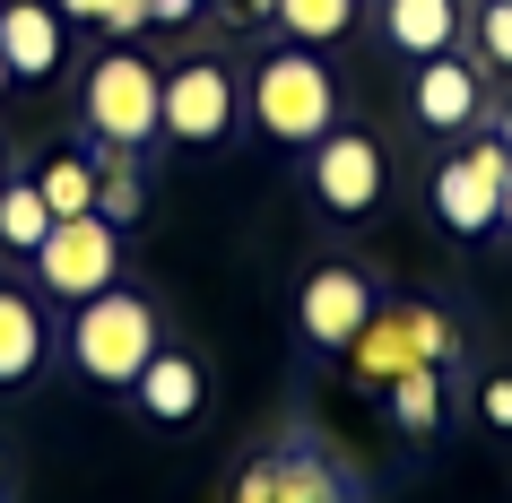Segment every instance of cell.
I'll list each match as a JSON object with an SVG mask.
<instances>
[{
    "label": "cell",
    "instance_id": "cell-4",
    "mask_svg": "<svg viewBox=\"0 0 512 503\" xmlns=\"http://www.w3.org/2000/svg\"><path fill=\"white\" fill-rule=\"evenodd\" d=\"M252 122L270 139H287V148H304V139H322L339 122V79L313 53H270L261 79H252Z\"/></svg>",
    "mask_w": 512,
    "mask_h": 503
},
{
    "label": "cell",
    "instance_id": "cell-5",
    "mask_svg": "<svg viewBox=\"0 0 512 503\" xmlns=\"http://www.w3.org/2000/svg\"><path fill=\"white\" fill-rule=\"evenodd\" d=\"M113 269H122V226H105V217H53V235L35 243V278L53 295H70V304H87V295L113 287Z\"/></svg>",
    "mask_w": 512,
    "mask_h": 503
},
{
    "label": "cell",
    "instance_id": "cell-11",
    "mask_svg": "<svg viewBox=\"0 0 512 503\" xmlns=\"http://www.w3.org/2000/svg\"><path fill=\"white\" fill-rule=\"evenodd\" d=\"M61 18L53 0H0V61H9V79H27V87H44L61 70Z\"/></svg>",
    "mask_w": 512,
    "mask_h": 503
},
{
    "label": "cell",
    "instance_id": "cell-7",
    "mask_svg": "<svg viewBox=\"0 0 512 503\" xmlns=\"http://www.w3.org/2000/svg\"><path fill=\"white\" fill-rule=\"evenodd\" d=\"M296 321H304V339H313V347L348 356V347H356V330L374 321V287H365V269H348V261L313 269V278H304V304H296Z\"/></svg>",
    "mask_w": 512,
    "mask_h": 503
},
{
    "label": "cell",
    "instance_id": "cell-23",
    "mask_svg": "<svg viewBox=\"0 0 512 503\" xmlns=\"http://www.w3.org/2000/svg\"><path fill=\"white\" fill-rule=\"evenodd\" d=\"M148 18H165V27H183V18H200V0H148Z\"/></svg>",
    "mask_w": 512,
    "mask_h": 503
},
{
    "label": "cell",
    "instance_id": "cell-20",
    "mask_svg": "<svg viewBox=\"0 0 512 503\" xmlns=\"http://www.w3.org/2000/svg\"><path fill=\"white\" fill-rule=\"evenodd\" d=\"M478 53L495 61V70H512V0H486L478 9Z\"/></svg>",
    "mask_w": 512,
    "mask_h": 503
},
{
    "label": "cell",
    "instance_id": "cell-28",
    "mask_svg": "<svg viewBox=\"0 0 512 503\" xmlns=\"http://www.w3.org/2000/svg\"><path fill=\"white\" fill-rule=\"evenodd\" d=\"M0 87H9V61H0Z\"/></svg>",
    "mask_w": 512,
    "mask_h": 503
},
{
    "label": "cell",
    "instance_id": "cell-9",
    "mask_svg": "<svg viewBox=\"0 0 512 503\" xmlns=\"http://www.w3.org/2000/svg\"><path fill=\"white\" fill-rule=\"evenodd\" d=\"M226 122H235V79H226L217 61H183V70L165 79V139L209 148Z\"/></svg>",
    "mask_w": 512,
    "mask_h": 503
},
{
    "label": "cell",
    "instance_id": "cell-10",
    "mask_svg": "<svg viewBox=\"0 0 512 503\" xmlns=\"http://www.w3.org/2000/svg\"><path fill=\"white\" fill-rule=\"evenodd\" d=\"M226 503H356V486L322 460H296V451H261L252 469L235 477Z\"/></svg>",
    "mask_w": 512,
    "mask_h": 503
},
{
    "label": "cell",
    "instance_id": "cell-17",
    "mask_svg": "<svg viewBox=\"0 0 512 503\" xmlns=\"http://www.w3.org/2000/svg\"><path fill=\"white\" fill-rule=\"evenodd\" d=\"M35 191H44V209H53V217H87V209H96V165H87V157H53L44 174H35Z\"/></svg>",
    "mask_w": 512,
    "mask_h": 503
},
{
    "label": "cell",
    "instance_id": "cell-27",
    "mask_svg": "<svg viewBox=\"0 0 512 503\" xmlns=\"http://www.w3.org/2000/svg\"><path fill=\"white\" fill-rule=\"evenodd\" d=\"M0 191H9V148H0Z\"/></svg>",
    "mask_w": 512,
    "mask_h": 503
},
{
    "label": "cell",
    "instance_id": "cell-29",
    "mask_svg": "<svg viewBox=\"0 0 512 503\" xmlns=\"http://www.w3.org/2000/svg\"><path fill=\"white\" fill-rule=\"evenodd\" d=\"M200 9H209V0H200Z\"/></svg>",
    "mask_w": 512,
    "mask_h": 503
},
{
    "label": "cell",
    "instance_id": "cell-25",
    "mask_svg": "<svg viewBox=\"0 0 512 503\" xmlns=\"http://www.w3.org/2000/svg\"><path fill=\"white\" fill-rule=\"evenodd\" d=\"M504 157H512V105H504Z\"/></svg>",
    "mask_w": 512,
    "mask_h": 503
},
{
    "label": "cell",
    "instance_id": "cell-8",
    "mask_svg": "<svg viewBox=\"0 0 512 503\" xmlns=\"http://www.w3.org/2000/svg\"><path fill=\"white\" fill-rule=\"evenodd\" d=\"M313 191L330 217H365L382 200V148L365 131H322L313 139Z\"/></svg>",
    "mask_w": 512,
    "mask_h": 503
},
{
    "label": "cell",
    "instance_id": "cell-13",
    "mask_svg": "<svg viewBox=\"0 0 512 503\" xmlns=\"http://www.w3.org/2000/svg\"><path fill=\"white\" fill-rule=\"evenodd\" d=\"M131 391H139V408H148L157 425H191V417H200V399H209V391H200V365H191L183 347H157V356L139 365Z\"/></svg>",
    "mask_w": 512,
    "mask_h": 503
},
{
    "label": "cell",
    "instance_id": "cell-22",
    "mask_svg": "<svg viewBox=\"0 0 512 503\" xmlns=\"http://www.w3.org/2000/svg\"><path fill=\"white\" fill-rule=\"evenodd\" d=\"M148 27V0H105V35H139Z\"/></svg>",
    "mask_w": 512,
    "mask_h": 503
},
{
    "label": "cell",
    "instance_id": "cell-24",
    "mask_svg": "<svg viewBox=\"0 0 512 503\" xmlns=\"http://www.w3.org/2000/svg\"><path fill=\"white\" fill-rule=\"evenodd\" d=\"M61 18H79V27H105V0H53Z\"/></svg>",
    "mask_w": 512,
    "mask_h": 503
},
{
    "label": "cell",
    "instance_id": "cell-15",
    "mask_svg": "<svg viewBox=\"0 0 512 503\" xmlns=\"http://www.w3.org/2000/svg\"><path fill=\"white\" fill-rule=\"evenodd\" d=\"M35 365H44V313L0 287V382H27Z\"/></svg>",
    "mask_w": 512,
    "mask_h": 503
},
{
    "label": "cell",
    "instance_id": "cell-14",
    "mask_svg": "<svg viewBox=\"0 0 512 503\" xmlns=\"http://www.w3.org/2000/svg\"><path fill=\"white\" fill-rule=\"evenodd\" d=\"M382 35H391L400 53H417V61L452 53V35H460V0H382Z\"/></svg>",
    "mask_w": 512,
    "mask_h": 503
},
{
    "label": "cell",
    "instance_id": "cell-2",
    "mask_svg": "<svg viewBox=\"0 0 512 503\" xmlns=\"http://www.w3.org/2000/svg\"><path fill=\"white\" fill-rule=\"evenodd\" d=\"M452 356H460V330L434 304H374V321L356 330V347H348V365H356V382H400V373H417V365H443L452 373Z\"/></svg>",
    "mask_w": 512,
    "mask_h": 503
},
{
    "label": "cell",
    "instance_id": "cell-3",
    "mask_svg": "<svg viewBox=\"0 0 512 503\" xmlns=\"http://www.w3.org/2000/svg\"><path fill=\"white\" fill-rule=\"evenodd\" d=\"M79 113L96 131V148H139V139L165 131V79L139 53H105L79 87Z\"/></svg>",
    "mask_w": 512,
    "mask_h": 503
},
{
    "label": "cell",
    "instance_id": "cell-16",
    "mask_svg": "<svg viewBox=\"0 0 512 503\" xmlns=\"http://www.w3.org/2000/svg\"><path fill=\"white\" fill-rule=\"evenodd\" d=\"M382 391H391V425L400 434H434L443 425V365H417L400 382H382Z\"/></svg>",
    "mask_w": 512,
    "mask_h": 503
},
{
    "label": "cell",
    "instance_id": "cell-26",
    "mask_svg": "<svg viewBox=\"0 0 512 503\" xmlns=\"http://www.w3.org/2000/svg\"><path fill=\"white\" fill-rule=\"evenodd\" d=\"M504 226H512V174H504Z\"/></svg>",
    "mask_w": 512,
    "mask_h": 503
},
{
    "label": "cell",
    "instance_id": "cell-18",
    "mask_svg": "<svg viewBox=\"0 0 512 503\" xmlns=\"http://www.w3.org/2000/svg\"><path fill=\"white\" fill-rule=\"evenodd\" d=\"M278 27L296 44H330V35L356 27V0H278Z\"/></svg>",
    "mask_w": 512,
    "mask_h": 503
},
{
    "label": "cell",
    "instance_id": "cell-12",
    "mask_svg": "<svg viewBox=\"0 0 512 503\" xmlns=\"http://www.w3.org/2000/svg\"><path fill=\"white\" fill-rule=\"evenodd\" d=\"M478 113H486V96H478V70L469 61H452V53L417 61V122L426 131H469Z\"/></svg>",
    "mask_w": 512,
    "mask_h": 503
},
{
    "label": "cell",
    "instance_id": "cell-1",
    "mask_svg": "<svg viewBox=\"0 0 512 503\" xmlns=\"http://www.w3.org/2000/svg\"><path fill=\"white\" fill-rule=\"evenodd\" d=\"M157 313H148V295L131 287H105L87 295L79 321H70V365L87 373V382H139V365L157 356Z\"/></svg>",
    "mask_w": 512,
    "mask_h": 503
},
{
    "label": "cell",
    "instance_id": "cell-19",
    "mask_svg": "<svg viewBox=\"0 0 512 503\" xmlns=\"http://www.w3.org/2000/svg\"><path fill=\"white\" fill-rule=\"evenodd\" d=\"M44 235H53V209H44V191H35V183H9V191H0V243L35 252Z\"/></svg>",
    "mask_w": 512,
    "mask_h": 503
},
{
    "label": "cell",
    "instance_id": "cell-21",
    "mask_svg": "<svg viewBox=\"0 0 512 503\" xmlns=\"http://www.w3.org/2000/svg\"><path fill=\"white\" fill-rule=\"evenodd\" d=\"M478 417L495 425V434H512V373H495V382L478 391Z\"/></svg>",
    "mask_w": 512,
    "mask_h": 503
},
{
    "label": "cell",
    "instance_id": "cell-6",
    "mask_svg": "<svg viewBox=\"0 0 512 503\" xmlns=\"http://www.w3.org/2000/svg\"><path fill=\"white\" fill-rule=\"evenodd\" d=\"M504 139H478V148H460L443 174H434V217L452 226V235H486V226H504Z\"/></svg>",
    "mask_w": 512,
    "mask_h": 503
}]
</instances>
